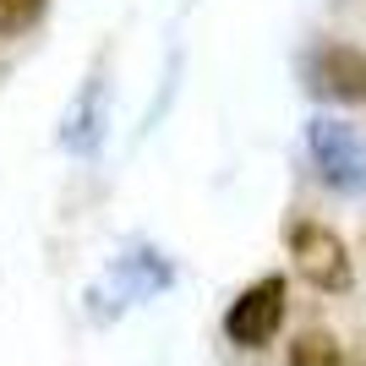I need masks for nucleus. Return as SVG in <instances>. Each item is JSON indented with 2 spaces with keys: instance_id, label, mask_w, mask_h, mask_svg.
<instances>
[{
  "instance_id": "nucleus-1",
  "label": "nucleus",
  "mask_w": 366,
  "mask_h": 366,
  "mask_svg": "<svg viewBox=\"0 0 366 366\" xmlns=\"http://www.w3.org/2000/svg\"><path fill=\"white\" fill-rule=\"evenodd\" d=\"M169 285H175V262H169L159 246L137 241V246H126L121 257H109V268L82 290V312H88L93 322H115L121 312L153 301V295H164Z\"/></svg>"
},
{
  "instance_id": "nucleus-2",
  "label": "nucleus",
  "mask_w": 366,
  "mask_h": 366,
  "mask_svg": "<svg viewBox=\"0 0 366 366\" xmlns=\"http://www.w3.org/2000/svg\"><path fill=\"white\" fill-rule=\"evenodd\" d=\"M306 153H312V169L328 192H345V197L366 192V137L355 126L317 115L306 126Z\"/></svg>"
},
{
  "instance_id": "nucleus-3",
  "label": "nucleus",
  "mask_w": 366,
  "mask_h": 366,
  "mask_svg": "<svg viewBox=\"0 0 366 366\" xmlns=\"http://www.w3.org/2000/svg\"><path fill=\"white\" fill-rule=\"evenodd\" d=\"M301 88L322 104H366V49L317 39L301 55Z\"/></svg>"
},
{
  "instance_id": "nucleus-4",
  "label": "nucleus",
  "mask_w": 366,
  "mask_h": 366,
  "mask_svg": "<svg viewBox=\"0 0 366 366\" xmlns=\"http://www.w3.org/2000/svg\"><path fill=\"white\" fill-rule=\"evenodd\" d=\"M285 306H290V285L279 274H262L252 279L224 312V339L235 350H262L268 339L279 334V322H285Z\"/></svg>"
},
{
  "instance_id": "nucleus-5",
  "label": "nucleus",
  "mask_w": 366,
  "mask_h": 366,
  "mask_svg": "<svg viewBox=\"0 0 366 366\" xmlns=\"http://www.w3.org/2000/svg\"><path fill=\"white\" fill-rule=\"evenodd\" d=\"M290 257H295V274L312 285V290H350V252H345V241H339L328 224H317V219H295L290 224Z\"/></svg>"
},
{
  "instance_id": "nucleus-6",
  "label": "nucleus",
  "mask_w": 366,
  "mask_h": 366,
  "mask_svg": "<svg viewBox=\"0 0 366 366\" xmlns=\"http://www.w3.org/2000/svg\"><path fill=\"white\" fill-rule=\"evenodd\" d=\"M104 121H109V88H104V71H93L82 76V88H76L71 109L61 121V148L71 159H93L104 148Z\"/></svg>"
},
{
  "instance_id": "nucleus-7",
  "label": "nucleus",
  "mask_w": 366,
  "mask_h": 366,
  "mask_svg": "<svg viewBox=\"0 0 366 366\" xmlns=\"http://www.w3.org/2000/svg\"><path fill=\"white\" fill-rule=\"evenodd\" d=\"M285 361H290V366H361L328 328H306V334H295V345H290Z\"/></svg>"
},
{
  "instance_id": "nucleus-8",
  "label": "nucleus",
  "mask_w": 366,
  "mask_h": 366,
  "mask_svg": "<svg viewBox=\"0 0 366 366\" xmlns=\"http://www.w3.org/2000/svg\"><path fill=\"white\" fill-rule=\"evenodd\" d=\"M49 0H0V39H22L44 22Z\"/></svg>"
}]
</instances>
